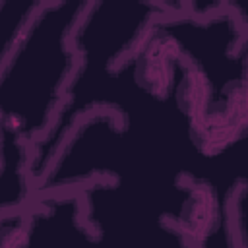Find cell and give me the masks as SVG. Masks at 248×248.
<instances>
[{"instance_id": "cell-1", "label": "cell", "mask_w": 248, "mask_h": 248, "mask_svg": "<svg viewBox=\"0 0 248 248\" xmlns=\"http://www.w3.org/2000/svg\"><path fill=\"white\" fill-rule=\"evenodd\" d=\"M229 209L223 207L217 192L207 182H188L176 211L178 232L192 246H203L227 223Z\"/></svg>"}, {"instance_id": "cell-2", "label": "cell", "mask_w": 248, "mask_h": 248, "mask_svg": "<svg viewBox=\"0 0 248 248\" xmlns=\"http://www.w3.org/2000/svg\"><path fill=\"white\" fill-rule=\"evenodd\" d=\"M170 95L186 122L203 116L217 99L207 72L194 64H184L180 58L176 62V78Z\"/></svg>"}]
</instances>
